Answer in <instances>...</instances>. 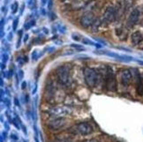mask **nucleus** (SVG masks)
<instances>
[{"mask_svg": "<svg viewBox=\"0 0 143 142\" xmlns=\"http://www.w3.org/2000/svg\"><path fill=\"white\" fill-rule=\"evenodd\" d=\"M119 79L120 82L124 87H128L132 82V75L131 73L130 70L128 69H123L119 72Z\"/></svg>", "mask_w": 143, "mask_h": 142, "instance_id": "0eeeda50", "label": "nucleus"}, {"mask_svg": "<svg viewBox=\"0 0 143 142\" xmlns=\"http://www.w3.org/2000/svg\"><path fill=\"white\" fill-rule=\"evenodd\" d=\"M140 18V12L138 9H134L132 13H130V15L128 17L127 20V26L129 27H132L133 26L137 24V22L139 20Z\"/></svg>", "mask_w": 143, "mask_h": 142, "instance_id": "9d476101", "label": "nucleus"}, {"mask_svg": "<svg viewBox=\"0 0 143 142\" xmlns=\"http://www.w3.org/2000/svg\"><path fill=\"white\" fill-rule=\"evenodd\" d=\"M72 113L71 109L67 107H55L50 110V116L52 117H64Z\"/></svg>", "mask_w": 143, "mask_h": 142, "instance_id": "423d86ee", "label": "nucleus"}, {"mask_svg": "<svg viewBox=\"0 0 143 142\" xmlns=\"http://www.w3.org/2000/svg\"><path fill=\"white\" fill-rule=\"evenodd\" d=\"M17 9H18V4L17 3H14V4H13V13H15L16 12H17Z\"/></svg>", "mask_w": 143, "mask_h": 142, "instance_id": "2eb2a0df", "label": "nucleus"}, {"mask_svg": "<svg viewBox=\"0 0 143 142\" xmlns=\"http://www.w3.org/2000/svg\"><path fill=\"white\" fill-rule=\"evenodd\" d=\"M81 142H99V141H98V140H94V139H92V140H85V141H81Z\"/></svg>", "mask_w": 143, "mask_h": 142, "instance_id": "f3484780", "label": "nucleus"}, {"mask_svg": "<svg viewBox=\"0 0 143 142\" xmlns=\"http://www.w3.org/2000/svg\"><path fill=\"white\" fill-rule=\"evenodd\" d=\"M134 76L135 79H136V88H137V92L138 94H143V82L142 79H141V76L140 74V72H138L137 69H134Z\"/></svg>", "mask_w": 143, "mask_h": 142, "instance_id": "9b49d317", "label": "nucleus"}, {"mask_svg": "<svg viewBox=\"0 0 143 142\" xmlns=\"http://www.w3.org/2000/svg\"><path fill=\"white\" fill-rule=\"evenodd\" d=\"M83 75L85 82L89 88L95 87V85L97 84V80H98V75L95 70H93L89 67H86L83 71Z\"/></svg>", "mask_w": 143, "mask_h": 142, "instance_id": "7ed1b4c3", "label": "nucleus"}, {"mask_svg": "<svg viewBox=\"0 0 143 142\" xmlns=\"http://www.w3.org/2000/svg\"><path fill=\"white\" fill-rule=\"evenodd\" d=\"M67 124H68V121L65 117H57L48 123V127L49 129L52 130V131H58V130L65 128L67 125Z\"/></svg>", "mask_w": 143, "mask_h": 142, "instance_id": "20e7f679", "label": "nucleus"}, {"mask_svg": "<svg viewBox=\"0 0 143 142\" xmlns=\"http://www.w3.org/2000/svg\"><path fill=\"white\" fill-rule=\"evenodd\" d=\"M57 142H73V140L70 138H58Z\"/></svg>", "mask_w": 143, "mask_h": 142, "instance_id": "4468645a", "label": "nucleus"}, {"mask_svg": "<svg viewBox=\"0 0 143 142\" xmlns=\"http://www.w3.org/2000/svg\"><path fill=\"white\" fill-rule=\"evenodd\" d=\"M100 24H101L100 20H97V19H96V20H95V22L93 23L92 26H91V27H92V30L93 31H97V30H98V27H99Z\"/></svg>", "mask_w": 143, "mask_h": 142, "instance_id": "ddd939ff", "label": "nucleus"}, {"mask_svg": "<svg viewBox=\"0 0 143 142\" xmlns=\"http://www.w3.org/2000/svg\"><path fill=\"white\" fill-rule=\"evenodd\" d=\"M63 1H74V0H63Z\"/></svg>", "mask_w": 143, "mask_h": 142, "instance_id": "a211bd4d", "label": "nucleus"}, {"mask_svg": "<svg viewBox=\"0 0 143 142\" xmlns=\"http://www.w3.org/2000/svg\"><path fill=\"white\" fill-rule=\"evenodd\" d=\"M95 15L92 13H87L80 19V24H81V26L83 27L88 28V27L92 26L93 23L95 22Z\"/></svg>", "mask_w": 143, "mask_h": 142, "instance_id": "1a4fd4ad", "label": "nucleus"}, {"mask_svg": "<svg viewBox=\"0 0 143 142\" xmlns=\"http://www.w3.org/2000/svg\"><path fill=\"white\" fill-rule=\"evenodd\" d=\"M105 86L107 89L111 92H117V79L114 74V72L110 66H107L105 74Z\"/></svg>", "mask_w": 143, "mask_h": 142, "instance_id": "f257e3e1", "label": "nucleus"}, {"mask_svg": "<svg viewBox=\"0 0 143 142\" xmlns=\"http://www.w3.org/2000/svg\"><path fill=\"white\" fill-rule=\"evenodd\" d=\"M116 17H117L116 8H114L113 6H109L108 8L106 9L105 13L104 14L103 22H104L105 24H110L112 21H114Z\"/></svg>", "mask_w": 143, "mask_h": 142, "instance_id": "6e6552de", "label": "nucleus"}, {"mask_svg": "<svg viewBox=\"0 0 143 142\" xmlns=\"http://www.w3.org/2000/svg\"><path fill=\"white\" fill-rule=\"evenodd\" d=\"M73 129H74V131L76 133H79L80 135H88V134H91L94 131V128H93L92 125L88 122L79 123V124L75 125Z\"/></svg>", "mask_w": 143, "mask_h": 142, "instance_id": "39448f33", "label": "nucleus"}, {"mask_svg": "<svg viewBox=\"0 0 143 142\" xmlns=\"http://www.w3.org/2000/svg\"><path fill=\"white\" fill-rule=\"evenodd\" d=\"M57 80L62 85H67L71 81V75H70V69L67 65L59 66L56 70Z\"/></svg>", "mask_w": 143, "mask_h": 142, "instance_id": "f03ea898", "label": "nucleus"}, {"mask_svg": "<svg viewBox=\"0 0 143 142\" xmlns=\"http://www.w3.org/2000/svg\"><path fill=\"white\" fill-rule=\"evenodd\" d=\"M17 23H18V19H16L15 20H14V23H13V29L15 30L16 27H17Z\"/></svg>", "mask_w": 143, "mask_h": 142, "instance_id": "dca6fc26", "label": "nucleus"}, {"mask_svg": "<svg viewBox=\"0 0 143 142\" xmlns=\"http://www.w3.org/2000/svg\"><path fill=\"white\" fill-rule=\"evenodd\" d=\"M143 39V36H142V34L139 31H136L134 33L132 34V36H131V41H132V43L133 45H138L141 42Z\"/></svg>", "mask_w": 143, "mask_h": 142, "instance_id": "f8f14e48", "label": "nucleus"}]
</instances>
